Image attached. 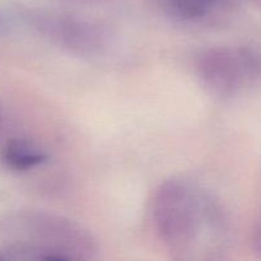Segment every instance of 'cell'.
I'll list each match as a JSON object with an SVG mask.
<instances>
[{
  "instance_id": "277c9868",
  "label": "cell",
  "mask_w": 261,
  "mask_h": 261,
  "mask_svg": "<svg viewBox=\"0 0 261 261\" xmlns=\"http://www.w3.org/2000/svg\"><path fill=\"white\" fill-rule=\"evenodd\" d=\"M3 160L14 170H30L47 160V155L27 140H13L3 152Z\"/></svg>"
},
{
  "instance_id": "3957f363",
  "label": "cell",
  "mask_w": 261,
  "mask_h": 261,
  "mask_svg": "<svg viewBox=\"0 0 261 261\" xmlns=\"http://www.w3.org/2000/svg\"><path fill=\"white\" fill-rule=\"evenodd\" d=\"M47 28L60 43L71 50L93 51L101 45V35L91 24L83 22H53Z\"/></svg>"
},
{
  "instance_id": "6da1fadb",
  "label": "cell",
  "mask_w": 261,
  "mask_h": 261,
  "mask_svg": "<svg viewBox=\"0 0 261 261\" xmlns=\"http://www.w3.org/2000/svg\"><path fill=\"white\" fill-rule=\"evenodd\" d=\"M205 206L189 186L176 180L163 182L153 201V218L161 240L171 251L182 254L193 249L206 216Z\"/></svg>"
},
{
  "instance_id": "8992f818",
  "label": "cell",
  "mask_w": 261,
  "mask_h": 261,
  "mask_svg": "<svg viewBox=\"0 0 261 261\" xmlns=\"http://www.w3.org/2000/svg\"><path fill=\"white\" fill-rule=\"evenodd\" d=\"M4 112H3V107L0 106V135H2L3 130H4Z\"/></svg>"
},
{
  "instance_id": "7a4b0ae2",
  "label": "cell",
  "mask_w": 261,
  "mask_h": 261,
  "mask_svg": "<svg viewBox=\"0 0 261 261\" xmlns=\"http://www.w3.org/2000/svg\"><path fill=\"white\" fill-rule=\"evenodd\" d=\"M196 70L212 93L229 97L261 78V55L247 47H213L199 55Z\"/></svg>"
},
{
  "instance_id": "5b68a950",
  "label": "cell",
  "mask_w": 261,
  "mask_h": 261,
  "mask_svg": "<svg viewBox=\"0 0 261 261\" xmlns=\"http://www.w3.org/2000/svg\"><path fill=\"white\" fill-rule=\"evenodd\" d=\"M227 2L228 0H165V4L168 12L178 19L196 20Z\"/></svg>"
}]
</instances>
